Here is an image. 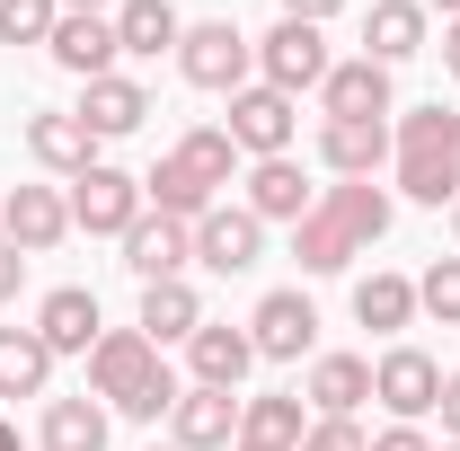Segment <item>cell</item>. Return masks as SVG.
<instances>
[{
    "label": "cell",
    "instance_id": "38",
    "mask_svg": "<svg viewBox=\"0 0 460 451\" xmlns=\"http://www.w3.org/2000/svg\"><path fill=\"white\" fill-rule=\"evenodd\" d=\"M434 416H443V434L460 443V372H443V398H434Z\"/></svg>",
    "mask_w": 460,
    "mask_h": 451
},
{
    "label": "cell",
    "instance_id": "44",
    "mask_svg": "<svg viewBox=\"0 0 460 451\" xmlns=\"http://www.w3.org/2000/svg\"><path fill=\"white\" fill-rule=\"evenodd\" d=\"M230 451H284V443H230Z\"/></svg>",
    "mask_w": 460,
    "mask_h": 451
},
{
    "label": "cell",
    "instance_id": "24",
    "mask_svg": "<svg viewBox=\"0 0 460 451\" xmlns=\"http://www.w3.org/2000/svg\"><path fill=\"white\" fill-rule=\"evenodd\" d=\"M319 169L328 177H381L390 169V124H319Z\"/></svg>",
    "mask_w": 460,
    "mask_h": 451
},
{
    "label": "cell",
    "instance_id": "29",
    "mask_svg": "<svg viewBox=\"0 0 460 451\" xmlns=\"http://www.w3.org/2000/svg\"><path fill=\"white\" fill-rule=\"evenodd\" d=\"M142 195H151V213H169V222H186V230H195L204 213H213V204H222L204 177H195V169H177V160H160V169L142 177Z\"/></svg>",
    "mask_w": 460,
    "mask_h": 451
},
{
    "label": "cell",
    "instance_id": "28",
    "mask_svg": "<svg viewBox=\"0 0 460 451\" xmlns=\"http://www.w3.org/2000/svg\"><path fill=\"white\" fill-rule=\"evenodd\" d=\"M301 434H310V407H301V390L239 398V443H284V451H301Z\"/></svg>",
    "mask_w": 460,
    "mask_h": 451
},
{
    "label": "cell",
    "instance_id": "8",
    "mask_svg": "<svg viewBox=\"0 0 460 451\" xmlns=\"http://www.w3.org/2000/svg\"><path fill=\"white\" fill-rule=\"evenodd\" d=\"M372 398L390 407V425H425L434 398H443V363H434L425 345H390V354L372 363Z\"/></svg>",
    "mask_w": 460,
    "mask_h": 451
},
{
    "label": "cell",
    "instance_id": "11",
    "mask_svg": "<svg viewBox=\"0 0 460 451\" xmlns=\"http://www.w3.org/2000/svg\"><path fill=\"white\" fill-rule=\"evenodd\" d=\"M248 337H257V363H301L319 345V301L310 292H266L248 310Z\"/></svg>",
    "mask_w": 460,
    "mask_h": 451
},
{
    "label": "cell",
    "instance_id": "46",
    "mask_svg": "<svg viewBox=\"0 0 460 451\" xmlns=\"http://www.w3.org/2000/svg\"><path fill=\"white\" fill-rule=\"evenodd\" d=\"M434 451H460V443H434Z\"/></svg>",
    "mask_w": 460,
    "mask_h": 451
},
{
    "label": "cell",
    "instance_id": "27",
    "mask_svg": "<svg viewBox=\"0 0 460 451\" xmlns=\"http://www.w3.org/2000/svg\"><path fill=\"white\" fill-rule=\"evenodd\" d=\"M54 390V345L36 328H0V398H45Z\"/></svg>",
    "mask_w": 460,
    "mask_h": 451
},
{
    "label": "cell",
    "instance_id": "14",
    "mask_svg": "<svg viewBox=\"0 0 460 451\" xmlns=\"http://www.w3.org/2000/svg\"><path fill=\"white\" fill-rule=\"evenodd\" d=\"M266 257V222L248 213V204H213L204 222H195V266H213V275H248Z\"/></svg>",
    "mask_w": 460,
    "mask_h": 451
},
{
    "label": "cell",
    "instance_id": "16",
    "mask_svg": "<svg viewBox=\"0 0 460 451\" xmlns=\"http://www.w3.org/2000/svg\"><path fill=\"white\" fill-rule=\"evenodd\" d=\"M169 443L177 451H230L239 443V390H177V407H169Z\"/></svg>",
    "mask_w": 460,
    "mask_h": 451
},
{
    "label": "cell",
    "instance_id": "39",
    "mask_svg": "<svg viewBox=\"0 0 460 451\" xmlns=\"http://www.w3.org/2000/svg\"><path fill=\"white\" fill-rule=\"evenodd\" d=\"M337 9H345V0H284V18H310V27H328Z\"/></svg>",
    "mask_w": 460,
    "mask_h": 451
},
{
    "label": "cell",
    "instance_id": "30",
    "mask_svg": "<svg viewBox=\"0 0 460 451\" xmlns=\"http://www.w3.org/2000/svg\"><path fill=\"white\" fill-rule=\"evenodd\" d=\"M36 443L45 451H107V407L98 398H54L45 425H36Z\"/></svg>",
    "mask_w": 460,
    "mask_h": 451
},
{
    "label": "cell",
    "instance_id": "36",
    "mask_svg": "<svg viewBox=\"0 0 460 451\" xmlns=\"http://www.w3.org/2000/svg\"><path fill=\"white\" fill-rule=\"evenodd\" d=\"M372 451H434V434H425V425H381Z\"/></svg>",
    "mask_w": 460,
    "mask_h": 451
},
{
    "label": "cell",
    "instance_id": "22",
    "mask_svg": "<svg viewBox=\"0 0 460 451\" xmlns=\"http://www.w3.org/2000/svg\"><path fill=\"white\" fill-rule=\"evenodd\" d=\"M107 18H115V45H124L133 62H160V54H177V36H186L177 0H115Z\"/></svg>",
    "mask_w": 460,
    "mask_h": 451
},
{
    "label": "cell",
    "instance_id": "33",
    "mask_svg": "<svg viewBox=\"0 0 460 451\" xmlns=\"http://www.w3.org/2000/svg\"><path fill=\"white\" fill-rule=\"evenodd\" d=\"M62 0H0V45H45Z\"/></svg>",
    "mask_w": 460,
    "mask_h": 451
},
{
    "label": "cell",
    "instance_id": "41",
    "mask_svg": "<svg viewBox=\"0 0 460 451\" xmlns=\"http://www.w3.org/2000/svg\"><path fill=\"white\" fill-rule=\"evenodd\" d=\"M62 9H98V18H107V9H115V0H62Z\"/></svg>",
    "mask_w": 460,
    "mask_h": 451
},
{
    "label": "cell",
    "instance_id": "10",
    "mask_svg": "<svg viewBox=\"0 0 460 451\" xmlns=\"http://www.w3.org/2000/svg\"><path fill=\"white\" fill-rule=\"evenodd\" d=\"M0 239L18 248V257H45L71 239V195L62 186H9L0 195Z\"/></svg>",
    "mask_w": 460,
    "mask_h": 451
},
{
    "label": "cell",
    "instance_id": "25",
    "mask_svg": "<svg viewBox=\"0 0 460 451\" xmlns=\"http://www.w3.org/2000/svg\"><path fill=\"white\" fill-rule=\"evenodd\" d=\"M301 398H310V416H354L372 398V354H319Z\"/></svg>",
    "mask_w": 460,
    "mask_h": 451
},
{
    "label": "cell",
    "instance_id": "1",
    "mask_svg": "<svg viewBox=\"0 0 460 451\" xmlns=\"http://www.w3.org/2000/svg\"><path fill=\"white\" fill-rule=\"evenodd\" d=\"M390 186H372V177H337L301 222H292V257H301V275H345L372 239H390Z\"/></svg>",
    "mask_w": 460,
    "mask_h": 451
},
{
    "label": "cell",
    "instance_id": "18",
    "mask_svg": "<svg viewBox=\"0 0 460 451\" xmlns=\"http://www.w3.org/2000/svg\"><path fill=\"white\" fill-rule=\"evenodd\" d=\"M239 204H248L257 222H301V213L319 204V186L301 177V160H248V169H239Z\"/></svg>",
    "mask_w": 460,
    "mask_h": 451
},
{
    "label": "cell",
    "instance_id": "34",
    "mask_svg": "<svg viewBox=\"0 0 460 451\" xmlns=\"http://www.w3.org/2000/svg\"><path fill=\"white\" fill-rule=\"evenodd\" d=\"M301 451H372V434H363L354 416H310V434H301Z\"/></svg>",
    "mask_w": 460,
    "mask_h": 451
},
{
    "label": "cell",
    "instance_id": "42",
    "mask_svg": "<svg viewBox=\"0 0 460 451\" xmlns=\"http://www.w3.org/2000/svg\"><path fill=\"white\" fill-rule=\"evenodd\" d=\"M0 451H18V425H9V416H0Z\"/></svg>",
    "mask_w": 460,
    "mask_h": 451
},
{
    "label": "cell",
    "instance_id": "17",
    "mask_svg": "<svg viewBox=\"0 0 460 451\" xmlns=\"http://www.w3.org/2000/svg\"><path fill=\"white\" fill-rule=\"evenodd\" d=\"M124 266H133V283H177L195 266V230L169 222V213H142L124 230Z\"/></svg>",
    "mask_w": 460,
    "mask_h": 451
},
{
    "label": "cell",
    "instance_id": "23",
    "mask_svg": "<svg viewBox=\"0 0 460 451\" xmlns=\"http://www.w3.org/2000/svg\"><path fill=\"white\" fill-rule=\"evenodd\" d=\"M133 328L169 354V345H186L195 328H204V292H195L186 275H177V283H142V319H133Z\"/></svg>",
    "mask_w": 460,
    "mask_h": 451
},
{
    "label": "cell",
    "instance_id": "31",
    "mask_svg": "<svg viewBox=\"0 0 460 451\" xmlns=\"http://www.w3.org/2000/svg\"><path fill=\"white\" fill-rule=\"evenodd\" d=\"M177 169H195L204 177V186H213V195H222L230 177H239V142H230L222 124H195V133H177V151H169Z\"/></svg>",
    "mask_w": 460,
    "mask_h": 451
},
{
    "label": "cell",
    "instance_id": "20",
    "mask_svg": "<svg viewBox=\"0 0 460 451\" xmlns=\"http://www.w3.org/2000/svg\"><path fill=\"white\" fill-rule=\"evenodd\" d=\"M425 45H434L425 0H372V9H363V54L381 62V71H399V62L425 54Z\"/></svg>",
    "mask_w": 460,
    "mask_h": 451
},
{
    "label": "cell",
    "instance_id": "26",
    "mask_svg": "<svg viewBox=\"0 0 460 451\" xmlns=\"http://www.w3.org/2000/svg\"><path fill=\"white\" fill-rule=\"evenodd\" d=\"M354 319H363L372 337H399V328H416V275L372 266V275L354 283Z\"/></svg>",
    "mask_w": 460,
    "mask_h": 451
},
{
    "label": "cell",
    "instance_id": "12",
    "mask_svg": "<svg viewBox=\"0 0 460 451\" xmlns=\"http://www.w3.org/2000/svg\"><path fill=\"white\" fill-rule=\"evenodd\" d=\"M27 160H36L45 177H62V186H71V177L98 169V133H89L71 107H36V115H27Z\"/></svg>",
    "mask_w": 460,
    "mask_h": 451
},
{
    "label": "cell",
    "instance_id": "21",
    "mask_svg": "<svg viewBox=\"0 0 460 451\" xmlns=\"http://www.w3.org/2000/svg\"><path fill=\"white\" fill-rule=\"evenodd\" d=\"M80 124L98 133V142H124V133H142V115H151V89L142 80H124V71H107V80H80Z\"/></svg>",
    "mask_w": 460,
    "mask_h": 451
},
{
    "label": "cell",
    "instance_id": "19",
    "mask_svg": "<svg viewBox=\"0 0 460 451\" xmlns=\"http://www.w3.org/2000/svg\"><path fill=\"white\" fill-rule=\"evenodd\" d=\"M248 372H257V337H248V328H213V319H204V328L186 337V381H195V390H239Z\"/></svg>",
    "mask_w": 460,
    "mask_h": 451
},
{
    "label": "cell",
    "instance_id": "2",
    "mask_svg": "<svg viewBox=\"0 0 460 451\" xmlns=\"http://www.w3.org/2000/svg\"><path fill=\"white\" fill-rule=\"evenodd\" d=\"M390 177H399L407 204H425V213L460 204V115L443 98L434 107H407L390 124Z\"/></svg>",
    "mask_w": 460,
    "mask_h": 451
},
{
    "label": "cell",
    "instance_id": "43",
    "mask_svg": "<svg viewBox=\"0 0 460 451\" xmlns=\"http://www.w3.org/2000/svg\"><path fill=\"white\" fill-rule=\"evenodd\" d=\"M434 9H443V18H460V0H425V18H434Z\"/></svg>",
    "mask_w": 460,
    "mask_h": 451
},
{
    "label": "cell",
    "instance_id": "5",
    "mask_svg": "<svg viewBox=\"0 0 460 451\" xmlns=\"http://www.w3.org/2000/svg\"><path fill=\"white\" fill-rule=\"evenodd\" d=\"M328 71H337V54H328V27H310V18H275V27L257 36V80H266V89H284V98L319 89Z\"/></svg>",
    "mask_w": 460,
    "mask_h": 451
},
{
    "label": "cell",
    "instance_id": "40",
    "mask_svg": "<svg viewBox=\"0 0 460 451\" xmlns=\"http://www.w3.org/2000/svg\"><path fill=\"white\" fill-rule=\"evenodd\" d=\"M443 71L460 80V18H443Z\"/></svg>",
    "mask_w": 460,
    "mask_h": 451
},
{
    "label": "cell",
    "instance_id": "37",
    "mask_svg": "<svg viewBox=\"0 0 460 451\" xmlns=\"http://www.w3.org/2000/svg\"><path fill=\"white\" fill-rule=\"evenodd\" d=\"M18 283H27V257H18V248H9V239H0V310H9V301H18Z\"/></svg>",
    "mask_w": 460,
    "mask_h": 451
},
{
    "label": "cell",
    "instance_id": "9",
    "mask_svg": "<svg viewBox=\"0 0 460 451\" xmlns=\"http://www.w3.org/2000/svg\"><path fill=\"white\" fill-rule=\"evenodd\" d=\"M390 115H399V89H390V71L372 54L337 62L319 80V124H390Z\"/></svg>",
    "mask_w": 460,
    "mask_h": 451
},
{
    "label": "cell",
    "instance_id": "32",
    "mask_svg": "<svg viewBox=\"0 0 460 451\" xmlns=\"http://www.w3.org/2000/svg\"><path fill=\"white\" fill-rule=\"evenodd\" d=\"M416 310L443 319V328H460V257H434V266L416 275Z\"/></svg>",
    "mask_w": 460,
    "mask_h": 451
},
{
    "label": "cell",
    "instance_id": "35",
    "mask_svg": "<svg viewBox=\"0 0 460 451\" xmlns=\"http://www.w3.org/2000/svg\"><path fill=\"white\" fill-rule=\"evenodd\" d=\"M177 390H186V381H177V372H160V381H151V390L133 398L124 416H133V425H160V416H169V407H177Z\"/></svg>",
    "mask_w": 460,
    "mask_h": 451
},
{
    "label": "cell",
    "instance_id": "4",
    "mask_svg": "<svg viewBox=\"0 0 460 451\" xmlns=\"http://www.w3.org/2000/svg\"><path fill=\"white\" fill-rule=\"evenodd\" d=\"M160 372H169V354L142 337V328H107V337L89 345V398H98V407H115V416L151 390Z\"/></svg>",
    "mask_w": 460,
    "mask_h": 451
},
{
    "label": "cell",
    "instance_id": "15",
    "mask_svg": "<svg viewBox=\"0 0 460 451\" xmlns=\"http://www.w3.org/2000/svg\"><path fill=\"white\" fill-rule=\"evenodd\" d=\"M45 54H54V71H71V80H107L115 71V18H98V9H62L54 36H45Z\"/></svg>",
    "mask_w": 460,
    "mask_h": 451
},
{
    "label": "cell",
    "instance_id": "45",
    "mask_svg": "<svg viewBox=\"0 0 460 451\" xmlns=\"http://www.w3.org/2000/svg\"><path fill=\"white\" fill-rule=\"evenodd\" d=\"M151 451H177V443H151Z\"/></svg>",
    "mask_w": 460,
    "mask_h": 451
},
{
    "label": "cell",
    "instance_id": "47",
    "mask_svg": "<svg viewBox=\"0 0 460 451\" xmlns=\"http://www.w3.org/2000/svg\"><path fill=\"white\" fill-rule=\"evenodd\" d=\"M452 230H460V204H452Z\"/></svg>",
    "mask_w": 460,
    "mask_h": 451
},
{
    "label": "cell",
    "instance_id": "13",
    "mask_svg": "<svg viewBox=\"0 0 460 451\" xmlns=\"http://www.w3.org/2000/svg\"><path fill=\"white\" fill-rule=\"evenodd\" d=\"M36 337L54 345V363H62V354H80V363H89V345L107 337V310H98V292H89V283H54V292L36 301Z\"/></svg>",
    "mask_w": 460,
    "mask_h": 451
},
{
    "label": "cell",
    "instance_id": "3",
    "mask_svg": "<svg viewBox=\"0 0 460 451\" xmlns=\"http://www.w3.org/2000/svg\"><path fill=\"white\" fill-rule=\"evenodd\" d=\"M177 71H186V89H204V98H239V89L257 80V36H239V18H186Z\"/></svg>",
    "mask_w": 460,
    "mask_h": 451
},
{
    "label": "cell",
    "instance_id": "7",
    "mask_svg": "<svg viewBox=\"0 0 460 451\" xmlns=\"http://www.w3.org/2000/svg\"><path fill=\"white\" fill-rule=\"evenodd\" d=\"M151 213V195H142V177L98 160L89 177H71V230H89V239H124V230Z\"/></svg>",
    "mask_w": 460,
    "mask_h": 451
},
{
    "label": "cell",
    "instance_id": "6",
    "mask_svg": "<svg viewBox=\"0 0 460 451\" xmlns=\"http://www.w3.org/2000/svg\"><path fill=\"white\" fill-rule=\"evenodd\" d=\"M222 133L239 142V160H292V142H301V98L248 80V89L230 98V124H222Z\"/></svg>",
    "mask_w": 460,
    "mask_h": 451
}]
</instances>
